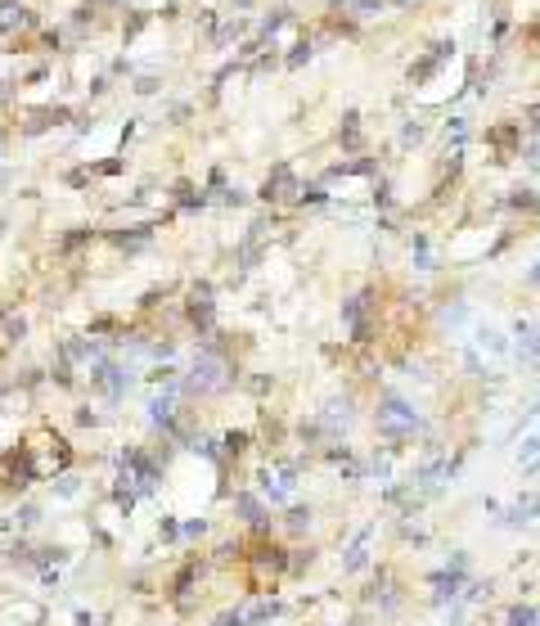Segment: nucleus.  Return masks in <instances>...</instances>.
<instances>
[{"mask_svg":"<svg viewBox=\"0 0 540 626\" xmlns=\"http://www.w3.org/2000/svg\"><path fill=\"white\" fill-rule=\"evenodd\" d=\"M536 622H540V609H532V604H518L505 618V626H536Z\"/></svg>","mask_w":540,"mask_h":626,"instance_id":"1","label":"nucleus"},{"mask_svg":"<svg viewBox=\"0 0 540 626\" xmlns=\"http://www.w3.org/2000/svg\"><path fill=\"white\" fill-rule=\"evenodd\" d=\"M518 460H523V464H536V460H540V433H536V438H527V442H523V451H518Z\"/></svg>","mask_w":540,"mask_h":626,"instance_id":"2","label":"nucleus"},{"mask_svg":"<svg viewBox=\"0 0 540 626\" xmlns=\"http://www.w3.org/2000/svg\"><path fill=\"white\" fill-rule=\"evenodd\" d=\"M482 343H486L491 352H509V343H505V338L496 334V329H482Z\"/></svg>","mask_w":540,"mask_h":626,"instance_id":"3","label":"nucleus"},{"mask_svg":"<svg viewBox=\"0 0 540 626\" xmlns=\"http://www.w3.org/2000/svg\"><path fill=\"white\" fill-rule=\"evenodd\" d=\"M523 158H527V163H532V167H540V140H532V145L523 149Z\"/></svg>","mask_w":540,"mask_h":626,"instance_id":"4","label":"nucleus"},{"mask_svg":"<svg viewBox=\"0 0 540 626\" xmlns=\"http://www.w3.org/2000/svg\"><path fill=\"white\" fill-rule=\"evenodd\" d=\"M527 284H532V289H540V262H536L532 271H527Z\"/></svg>","mask_w":540,"mask_h":626,"instance_id":"5","label":"nucleus"}]
</instances>
